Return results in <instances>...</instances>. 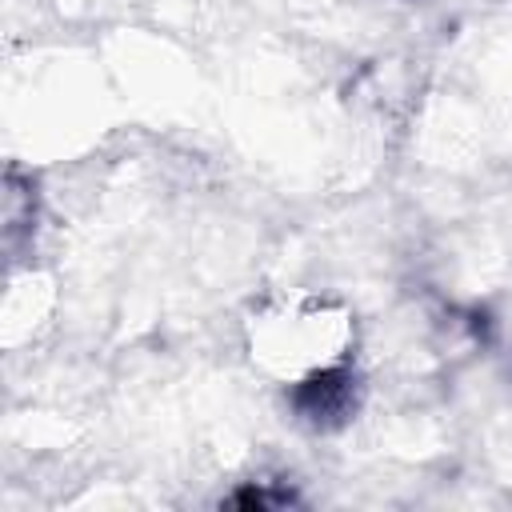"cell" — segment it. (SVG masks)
Wrapping results in <instances>:
<instances>
[{"label":"cell","instance_id":"6da1fadb","mask_svg":"<svg viewBox=\"0 0 512 512\" xmlns=\"http://www.w3.org/2000/svg\"><path fill=\"white\" fill-rule=\"evenodd\" d=\"M356 380L340 368H320L312 376H304L296 384V412L312 424V428H332L340 420L352 416L356 408Z\"/></svg>","mask_w":512,"mask_h":512}]
</instances>
